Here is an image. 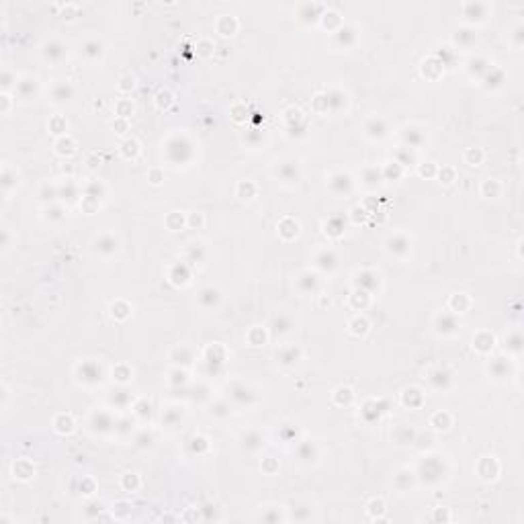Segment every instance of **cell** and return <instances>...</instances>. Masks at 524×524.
I'll return each instance as SVG.
<instances>
[{
	"label": "cell",
	"instance_id": "9c48e42d",
	"mask_svg": "<svg viewBox=\"0 0 524 524\" xmlns=\"http://www.w3.org/2000/svg\"><path fill=\"white\" fill-rule=\"evenodd\" d=\"M219 299H221V293H219V289H215V287H205L199 293V303L207 309L215 307V305L219 303Z\"/></svg>",
	"mask_w": 524,
	"mask_h": 524
},
{
	"label": "cell",
	"instance_id": "74e56055",
	"mask_svg": "<svg viewBox=\"0 0 524 524\" xmlns=\"http://www.w3.org/2000/svg\"><path fill=\"white\" fill-rule=\"evenodd\" d=\"M113 318H117V320H125L127 315H129V311H131V307L129 305H127L125 301H117V303H113Z\"/></svg>",
	"mask_w": 524,
	"mask_h": 524
},
{
	"label": "cell",
	"instance_id": "f1b7e54d",
	"mask_svg": "<svg viewBox=\"0 0 524 524\" xmlns=\"http://www.w3.org/2000/svg\"><path fill=\"white\" fill-rule=\"evenodd\" d=\"M74 147H76V144H74V140L72 137H60V140L55 142V152L57 154H62V156H70V154H74Z\"/></svg>",
	"mask_w": 524,
	"mask_h": 524
},
{
	"label": "cell",
	"instance_id": "91938a15",
	"mask_svg": "<svg viewBox=\"0 0 524 524\" xmlns=\"http://www.w3.org/2000/svg\"><path fill=\"white\" fill-rule=\"evenodd\" d=\"M440 179H442L444 184L452 182L454 181V170H452V168H444V170H440Z\"/></svg>",
	"mask_w": 524,
	"mask_h": 524
},
{
	"label": "cell",
	"instance_id": "277c9868",
	"mask_svg": "<svg viewBox=\"0 0 524 524\" xmlns=\"http://www.w3.org/2000/svg\"><path fill=\"white\" fill-rule=\"evenodd\" d=\"M78 373H80V379L84 383H96V381H101V367H98L96 362H82L80 367H78Z\"/></svg>",
	"mask_w": 524,
	"mask_h": 524
},
{
	"label": "cell",
	"instance_id": "cb8c5ba5",
	"mask_svg": "<svg viewBox=\"0 0 524 524\" xmlns=\"http://www.w3.org/2000/svg\"><path fill=\"white\" fill-rule=\"evenodd\" d=\"M54 426H55L57 432L70 434V432L74 430V420H72V416H68V414H62V416H57V418H55Z\"/></svg>",
	"mask_w": 524,
	"mask_h": 524
},
{
	"label": "cell",
	"instance_id": "6da1fadb",
	"mask_svg": "<svg viewBox=\"0 0 524 524\" xmlns=\"http://www.w3.org/2000/svg\"><path fill=\"white\" fill-rule=\"evenodd\" d=\"M387 250L393 256L403 258V256L410 252V240L405 238L403 234H393V235H389V240H387Z\"/></svg>",
	"mask_w": 524,
	"mask_h": 524
},
{
	"label": "cell",
	"instance_id": "83f0119b",
	"mask_svg": "<svg viewBox=\"0 0 524 524\" xmlns=\"http://www.w3.org/2000/svg\"><path fill=\"white\" fill-rule=\"evenodd\" d=\"M293 328V324L291 320L287 318V315H274L272 318V332L274 334H285V332H289Z\"/></svg>",
	"mask_w": 524,
	"mask_h": 524
},
{
	"label": "cell",
	"instance_id": "8992f818",
	"mask_svg": "<svg viewBox=\"0 0 524 524\" xmlns=\"http://www.w3.org/2000/svg\"><path fill=\"white\" fill-rule=\"evenodd\" d=\"M117 250H119V240H117L113 234H103L101 238L96 240V252H101V254H113Z\"/></svg>",
	"mask_w": 524,
	"mask_h": 524
},
{
	"label": "cell",
	"instance_id": "e0dca14e",
	"mask_svg": "<svg viewBox=\"0 0 524 524\" xmlns=\"http://www.w3.org/2000/svg\"><path fill=\"white\" fill-rule=\"evenodd\" d=\"M381 181H385L381 168L371 166V168H364L362 170V184L364 186H377V184H381Z\"/></svg>",
	"mask_w": 524,
	"mask_h": 524
},
{
	"label": "cell",
	"instance_id": "d590c367",
	"mask_svg": "<svg viewBox=\"0 0 524 524\" xmlns=\"http://www.w3.org/2000/svg\"><path fill=\"white\" fill-rule=\"evenodd\" d=\"M238 195L242 197V199H252V197L256 195V184L252 181H244L238 184Z\"/></svg>",
	"mask_w": 524,
	"mask_h": 524
},
{
	"label": "cell",
	"instance_id": "f546056e",
	"mask_svg": "<svg viewBox=\"0 0 524 524\" xmlns=\"http://www.w3.org/2000/svg\"><path fill=\"white\" fill-rule=\"evenodd\" d=\"M449 305H451V309L454 313H463V311H467V307H469V297L467 295H452Z\"/></svg>",
	"mask_w": 524,
	"mask_h": 524
},
{
	"label": "cell",
	"instance_id": "4fadbf2b",
	"mask_svg": "<svg viewBox=\"0 0 524 524\" xmlns=\"http://www.w3.org/2000/svg\"><path fill=\"white\" fill-rule=\"evenodd\" d=\"M297 457H299L303 463H313L315 459H318V447H315L311 440H305V442L299 444Z\"/></svg>",
	"mask_w": 524,
	"mask_h": 524
},
{
	"label": "cell",
	"instance_id": "c3c4849f",
	"mask_svg": "<svg viewBox=\"0 0 524 524\" xmlns=\"http://www.w3.org/2000/svg\"><path fill=\"white\" fill-rule=\"evenodd\" d=\"M328 96L325 94H318L313 98V111H318V113H325L328 111Z\"/></svg>",
	"mask_w": 524,
	"mask_h": 524
},
{
	"label": "cell",
	"instance_id": "8d00e7d4",
	"mask_svg": "<svg viewBox=\"0 0 524 524\" xmlns=\"http://www.w3.org/2000/svg\"><path fill=\"white\" fill-rule=\"evenodd\" d=\"M121 154H123L125 158H135L137 154H140V144H137L135 140H127V142H123V145H121Z\"/></svg>",
	"mask_w": 524,
	"mask_h": 524
},
{
	"label": "cell",
	"instance_id": "680465c9",
	"mask_svg": "<svg viewBox=\"0 0 524 524\" xmlns=\"http://www.w3.org/2000/svg\"><path fill=\"white\" fill-rule=\"evenodd\" d=\"M45 213H47V215H45L47 219H55V221H57V219H62V217H64V211L60 209V207H52V209H47Z\"/></svg>",
	"mask_w": 524,
	"mask_h": 524
},
{
	"label": "cell",
	"instance_id": "ffe728a7",
	"mask_svg": "<svg viewBox=\"0 0 524 524\" xmlns=\"http://www.w3.org/2000/svg\"><path fill=\"white\" fill-rule=\"evenodd\" d=\"M232 399H235V401H240V403H250V401H254L256 399V395H252V391L246 387V385H242V383H238V385H234L232 387Z\"/></svg>",
	"mask_w": 524,
	"mask_h": 524
},
{
	"label": "cell",
	"instance_id": "9a60e30c",
	"mask_svg": "<svg viewBox=\"0 0 524 524\" xmlns=\"http://www.w3.org/2000/svg\"><path fill=\"white\" fill-rule=\"evenodd\" d=\"M297 285H299V289L303 293H311L318 289V285H320V279H318V274H313L309 271H305L299 279H297Z\"/></svg>",
	"mask_w": 524,
	"mask_h": 524
},
{
	"label": "cell",
	"instance_id": "7dc6e473",
	"mask_svg": "<svg viewBox=\"0 0 524 524\" xmlns=\"http://www.w3.org/2000/svg\"><path fill=\"white\" fill-rule=\"evenodd\" d=\"M156 105L160 107V108H168L172 105V94L168 92V90H160L156 94Z\"/></svg>",
	"mask_w": 524,
	"mask_h": 524
},
{
	"label": "cell",
	"instance_id": "816d5d0a",
	"mask_svg": "<svg viewBox=\"0 0 524 524\" xmlns=\"http://www.w3.org/2000/svg\"><path fill=\"white\" fill-rule=\"evenodd\" d=\"M133 86H135V78H133V76H123L121 80H119V90H121V92H129V90H133Z\"/></svg>",
	"mask_w": 524,
	"mask_h": 524
},
{
	"label": "cell",
	"instance_id": "1f68e13d",
	"mask_svg": "<svg viewBox=\"0 0 524 524\" xmlns=\"http://www.w3.org/2000/svg\"><path fill=\"white\" fill-rule=\"evenodd\" d=\"M430 426H434L436 430H447L451 426V416L447 412H438V414H434L432 420H430Z\"/></svg>",
	"mask_w": 524,
	"mask_h": 524
},
{
	"label": "cell",
	"instance_id": "f6af8a7d",
	"mask_svg": "<svg viewBox=\"0 0 524 524\" xmlns=\"http://www.w3.org/2000/svg\"><path fill=\"white\" fill-rule=\"evenodd\" d=\"M465 160H467L471 166H479V162L483 160V152L479 150V147H471V150H467V154H465Z\"/></svg>",
	"mask_w": 524,
	"mask_h": 524
},
{
	"label": "cell",
	"instance_id": "ee69618b",
	"mask_svg": "<svg viewBox=\"0 0 524 524\" xmlns=\"http://www.w3.org/2000/svg\"><path fill=\"white\" fill-rule=\"evenodd\" d=\"M55 197H60V191H57L55 186L43 184V186H41V191H39V199H43V201H54Z\"/></svg>",
	"mask_w": 524,
	"mask_h": 524
},
{
	"label": "cell",
	"instance_id": "ba28073f",
	"mask_svg": "<svg viewBox=\"0 0 524 524\" xmlns=\"http://www.w3.org/2000/svg\"><path fill=\"white\" fill-rule=\"evenodd\" d=\"M74 96V88L70 82H57L52 88V101L54 103H66Z\"/></svg>",
	"mask_w": 524,
	"mask_h": 524
},
{
	"label": "cell",
	"instance_id": "484cf974",
	"mask_svg": "<svg viewBox=\"0 0 524 524\" xmlns=\"http://www.w3.org/2000/svg\"><path fill=\"white\" fill-rule=\"evenodd\" d=\"M325 96H328V107L332 111H338L340 107H346V94L342 90H330Z\"/></svg>",
	"mask_w": 524,
	"mask_h": 524
},
{
	"label": "cell",
	"instance_id": "4dcf8cb0",
	"mask_svg": "<svg viewBox=\"0 0 524 524\" xmlns=\"http://www.w3.org/2000/svg\"><path fill=\"white\" fill-rule=\"evenodd\" d=\"M131 512H133V506H131L129 502H117L115 506H113V516H115V518H119V520L129 518V516H131Z\"/></svg>",
	"mask_w": 524,
	"mask_h": 524
},
{
	"label": "cell",
	"instance_id": "5bb4252c",
	"mask_svg": "<svg viewBox=\"0 0 524 524\" xmlns=\"http://www.w3.org/2000/svg\"><path fill=\"white\" fill-rule=\"evenodd\" d=\"M299 348L297 346H283V348L276 352V359H279L281 364H295L299 361Z\"/></svg>",
	"mask_w": 524,
	"mask_h": 524
},
{
	"label": "cell",
	"instance_id": "52a82bcc",
	"mask_svg": "<svg viewBox=\"0 0 524 524\" xmlns=\"http://www.w3.org/2000/svg\"><path fill=\"white\" fill-rule=\"evenodd\" d=\"M66 55V47L60 41H47L43 45V57L47 62H60Z\"/></svg>",
	"mask_w": 524,
	"mask_h": 524
},
{
	"label": "cell",
	"instance_id": "7402d4cb",
	"mask_svg": "<svg viewBox=\"0 0 524 524\" xmlns=\"http://www.w3.org/2000/svg\"><path fill=\"white\" fill-rule=\"evenodd\" d=\"M235 29H238V23H235V18L234 17H221L219 18V23H217V31H219L221 35H234L235 33Z\"/></svg>",
	"mask_w": 524,
	"mask_h": 524
},
{
	"label": "cell",
	"instance_id": "d4e9b609",
	"mask_svg": "<svg viewBox=\"0 0 524 524\" xmlns=\"http://www.w3.org/2000/svg\"><path fill=\"white\" fill-rule=\"evenodd\" d=\"M430 383H432V387L444 389V387H447V385L451 383V375H449L447 371L438 369V371H434V373L430 375Z\"/></svg>",
	"mask_w": 524,
	"mask_h": 524
},
{
	"label": "cell",
	"instance_id": "94428289",
	"mask_svg": "<svg viewBox=\"0 0 524 524\" xmlns=\"http://www.w3.org/2000/svg\"><path fill=\"white\" fill-rule=\"evenodd\" d=\"M135 442L140 444V447H150V444H152V436H150V434H147V432H142L140 436L135 438Z\"/></svg>",
	"mask_w": 524,
	"mask_h": 524
},
{
	"label": "cell",
	"instance_id": "6f0895ef",
	"mask_svg": "<svg viewBox=\"0 0 524 524\" xmlns=\"http://www.w3.org/2000/svg\"><path fill=\"white\" fill-rule=\"evenodd\" d=\"M420 174H422V176H434V174H436V166H434L432 162L422 164V166H420Z\"/></svg>",
	"mask_w": 524,
	"mask_h": 524
},
{
	"label": "cell",
	"instance_id": "603a6c76",
	"mask_svg": "<svg viewBox=\"0 0 524 524\" xmlns=\"http://www.w3.org/2000/svg\"><path fill=\"white\" fill-rule=\"evenodd\" d=\"M13 473H15V477L18 479H29L33 475V465L29 463V461H17L15 463V467H13Z\"/></svg>",
	"mask_w": 524,
	"mask_h": 524
},
{
	"label": "cell",
	"instance_id": "f35d334b",
	"mask_svg": "<svg viewBox=\"0 0 524 524\" xmlns=\"http://www.w3.org/2000/svg\"><path fill=\"white\" fill-rule=\"evenodd\" d=\"M352 398H354V395H352V391H350L348 387H338V389H336V393H334L336 403H340V405H342V403L348 405V403L352 401Z\"/></svg>",
	"mask_w": 524,
	"mask_h": 524
},
{
	"label": "cell",
	"instance_id": "44dd1931",
	"mask_svg": "<svg viewBox=\"0 0 524 524\" xmlns=\"http://www.w3.org/2000/svg\"><path fill=\"white\" fill-rule=\"evenodd\" d=\"M473 346H475L479 352H488L493 348V336L488 332H479L475 338H473Z\"/></svg>",
	"mask_w": 524,
	"mask_h": 524
},
{
	"label": "cell",
	"instance_id": "03108f58",
	"mask_svg": "<svg viewBox=\"0 0 524 524\" xmlns=\"http://www.w3.org/2000/svg\"><path fill=\"white\" fill-rule=\"evenodd\" d=\"M436 520H451V516L447 514V510L438 508V510H436Z\"/></svg>",
	"mask_w": 524,
	"mask_h": 524
},
{
	"label": "cell",
	"instance_id": "d6986e66",
	"mask_svg": "<svg viewBox=\"0 0 524 524\" xmlns=\"http://www.w3.org/2000/svg\"><path fill=\"white\" fill-rule=\"evenodd\" d=\"M315 266H318V269H322V271H332V269H336V256H334V252H330V250L320 252L318 256H315Z\"/></svg>",
	"mask_w": 524,
	"mask_h": 524
},
{
	"label": "cell",
	"instance_id": "60d3db41",
	"mask_svg": "<svg viewBox=\"0 0 524 524\" xmlns=\"http://www.w3.org/2000/svg\"><path fill=\"white\" fill-rule=\"evenodd\" d=\"M381 170H383V179H391V176L393 179H399L401 176V166L398 162H389L385 168H381Z\"/></svg>",
	"mask_w": 524,
	"mask_h": 524
},
{
	"label": "cell",
	"instance_id": "6125c7cd",
	"mask_svg": "<svg viewBox=\"0 0 524 524\" xmlns=\"http://www.w3.org/2000/svg\"><path fill=\"white\" fill-rule=\"evenodd\" d=\"M11 84H13V74L8 70H4L2 72V88L6 90V88H11Z\"/></svg>",
	"mask_w": 524,
	"mask_h": 524
},
{
	"label": "cell",
	"instance_id": "9f6ffc18",
	"mask_svg": "<svg viewBox=\"0 0 524 524\" xmlns=\"http://www.w3.org/2000/svg\"><path fill=\"white\" fill-rule=\"evenodd\" d=\"M491 369H493V373L498 375V377H504V375H506V371H508V367H506V362H504V359H498L496 362L491 364Z\"/></svg>",
	"mask_w": 524,
	"mask_h": 524
},
{
	"label": "cell",
	"instance_id": "f5cc1de1",
	"mask_svg": "<svg viewBox=\"0 0 524 524\" xmlns=\"http://www.w3.org/2000/svg\"><path fill=\"white\" fill-rule=\"evenodd\" d=\"M133 113V105L129 101H121L119 105H117V115H121V117H129Z\"/></svg>",
	"mask_w": 524,
	"mask_h": 524
},
{
	"label": "cell",
	"instance_id": "4316f807",
	"mask_svg": "<svg viewBox=\"0 0 524 524\" xmlns=\"http://www.w3.org/2000/svg\"><path fill=\"white\" fill-rule=\"evenodd\" d=\"M242 440H244V449H248V451H256V449L262 447V436L258 432H254V430L246 432Z\"/></svg>",
	"mask_w": 524,
	"mask_h": 524
},
{
	"label": "cell",
	"instance_id": "be15d7a7",
	"mask_svg": "<svg viewBox=\"0 0 524 524\" xmlns=\"http://www.w3.org/2000/svg\"><path fill=\"white\" fill-rule=\"evenodd\" d=\"M162 181H164V176H162L160 170H152V172H150V182H152V184H160Z\"/></svg>",
	"mask_w": 524,
	"mask_h": 524
},
{
	"label": "cell",
	"instance_id": "db71d44e",
	"mask_svg": "<svg viewBox=\"0 0 524 524\" xmlns=\"http://www.w3.org/2000/svg\"><path fill=\"white\" fill-rule=\"evenodd\" d=\"M135 412H137V416H142V418H145V416H150L152 414V405L147 403L145 399H142L140 403L135 405Z\"/></svg>",
	"mask_w": 524,
	"mask_h": 524
},
{
	"label": "cell",
	"instance_id": "7c38bea8",
	"mask_svg": "<svg viewBox=\"0 0 524 524\" xmlns=\"http://www.w3.org/2000/svg\"><path fill=\"white\" fill-rule=\"evenodd\" d=\"M279 234L283 235L285 240H293V238H297V234H299V223L291 219V217H285V219L279 223Z\"/></svg>",
	"mask_w": 524,
	"mask_h": 524
},
{
	"label": "cell",
	"instance_id": "30bf717a",
	"mask_svg": "<svg viewBox=\"0 0 524 524\" xmlns=\"http://www.w3.org/2000/svg\"><path fill=\"white\" fill-rule=\"evenodd\" d=\"M276 176H281V181H285V182H297L299 181V168L293 162H285L276 168Z\"/></svg>",
	"mask_w": 524,
	"mask_h": 524
},
{
	"label": "cell",
	"instance_id": "ab89813d",
	"mask_svg": "<svg viewBox=\"0 0 524 524\" xmlns=\"http://www.w3.org/2000/svg\"><path fill=\"white\" fill-rule=\"evenodd\" d=\"M15 184H17V174L13 176L11 168H4V170H2V189H4V193L6 195L11 193V189H13Z\"/></svg>",
	"mask_w": 524,
	"mask_h": 524
},
{
	"label": "cell",
	"instance_id": "681fc988",
	"mask_svg": "<svg viewBox=\"0 0 524 524\" xmlns=\"http://www.w3.org/2000/svg\"><path fill=\"white\" fill-rule=\"evenodd\" d=\"M176 359H182V361H181L182 364H189V362H191V350H189V348H184V346L176 348L174 354H172V361H176Z\"/></svg>",
	"mask_w": 524,
	"mask_h": 524
},
{
	"label": "cell",
	"instance_id": "7a4b0ae2",
	"mask_svg": "<svg viewBox=\"0 0 524 524\" xmlns=\"http://www.w3.org/2000/svg\"><path fill=\"white\" fill-rule=\"evenodd\" d=\"M461 328L459 325V322H457V318H454V315H451V313H440V315H436V330L440 332V334H454Z\"/></svg>",
	"mask_w": 524,
	"mask_h": 524
},
{
	"label": "cell",
	"instance_id": "836d02e7",
	"mask_svg": "<svg viewBox=\"0 0 524 524\" xmlns=\"http://www.w3.org/2000/svg\"><path fill=\"white\" fill-rule=\"evenodd\" d=\"M367 510H369V516H371V518L381 520V518H383V514H385V502H383V500H371Z\"/></svg>",
	"mask_w": 524,
	"mask_h": 524
},
{
	"label": "cell",
	"instance_id": "7bdbcfd3",
	"mask_svg": "<svg viewBox=\"0 0 524 524\" xmlns=\"http://www.w3.org/2000/svg\"><path fill=\"white\" fill-rule=\"evenodd\" d=\"M113 377H115L117 381H121V383L129 381V379H131V369L127 367V364H119L117 369H113Z\"/></svg>",
	"mask_w": 524,
	"mask_h": 524
},
{
	"label": "cell",
	"instance_id": "3957f363",
	"mask_svg": "<svg viewBox=\"0 0 524 524\" xmlns=\"http://www.w3.org/2000/svg\"><path fill=\"white\" fill-rule=\"evenodd\" d=\"M330 189L334 193H338V195L348 193L352 189V179L348 174H344V172H336V174L330 176Z\"/></svg>",
	"mask_w": 524,
	"mask_h": 524
},
{
	"label": "cell",
	"instance_id": "bcb514c9",
	"mask_svg": "<svg viewBox=\"0 0 524 524\" xmlns=\"http://www.w3.org/2000/svg\"><path fill=\"white\" fill-rule=\"evenodd\" d=\"M481 191H483V195H486V197H498L500 195V182L489 179V181L483 182V189Z\"/></svg>",
	"mask_w": 524,
	"mask_h": 524
},
{
	"label": "cell",
	"instance_id": "8fae6325",
	"mask_svg": "<svg viewBox=\"0 0 524 524\" xmlns=\"http://www.w3.org/2000/svg\"><path fill=\"white\" fill-rule=\"evenodd\" d=\"M401 137H403L405 147H412V150H416V147H420L424 144V135H422V131L416 129V127H405Z\"/></svg>",
	"mask_w": 524,
	"mask_h": 524
},
{
	"label": "cell",
	"instance_id": "2e32d148",
	"mask_svg": "<svg viewBox=\"0 0 524 524\" xmlns=\"http://www.w3.org/2000/svg\"><path fill=\"white\" fill-rule=\"evenodd\" d=\"M17 92L21 94L23 98H31V96H35V92H37V80L33 76H25L21 82L17 84Z\"/></svg>",
	"mask_w": 524,
	"mask_h": 524
},
{
	"label": "cell",
	"instance_id": "b9f144b4",
	"mask_svg": "<svg viewBox=\"0 0 524 524\" xmlns=\"http://www.w3.org/2000/svg\"><path fill=\"white\" fill-rule=\"evenodd\" d=\"M121 483L127 491H137V488H140V477H137L135 473H127V475H123Z\"/></svg>",
	"mask_w": 524,
	"mask_h": 524
},
{
	"label": "cell",
	"instance_id": "e7e4bbea",
	"mask_svg": "<svg viewBox=\"0 0 524 524\" xmlns=\"http://www.w3.org/2000/svg\"><path fill=\"white\" fill-rule=\"evenodd\" d=\"M211 52H213V45H211L209 41H203V43L199 45V54H201V55H209Z\"/></svg>",
	"mask_w": 524,
	"mask_h": 524
},
{
	"label": "cell",
	"instance_id": "e575fe53",
	"mask_svg": "<svg viewBox=\"0 0 524 524\" xmlns=\"http://www.w3.org/2000/svg\"><path fill=\"white\" fill-rule=\"evenodd\" d=\"M350 332H352V334H357V336H364V334L369 332V322L359 315V318H354V320L350 322Z\"/></svg>",
	"mask_w": 524,
	"mask_h": 524
},
{
	"label": "cell",
	"instance_id": "5b68a950",
	"mask_svg": "<svg viewBox=\"0 0 524 524\" xmlns=\"http://www.w3.org/2000/svg\"><path fill=\"white\" fill-rule=\"evenodd\" d=\"M364 131H367V135L373 137V140H381V137L387 135V125H385V121L379 119V117H371L367 125H364Z\"/></svg>",
	"mask_w": 524,
	"mask_h": 524
},
{
	"label": "cell",
	"instance_id": "ac0fdd59",
	"mask_svg": "<svg viewBox=\"0 0 524 524\" xmlns=\"http://www.w3.org/2000/svg\"><path fill=\"white\" fill-rule=\"evenodd\" d=\"M82 55L88 57V60H98L103 55V43L96 41V39H90L82 45Z\"/></svg>",
	"mask_w": 524,
	"mask_h": 524
},
{
	"label": "cell",
	"instance_id": "d6a6232c",
	"mask_svg": "<svg viewBox=\"0 0 524 524\" xmlns=\"http://www.w3.org/2000/svg\"><path fill=\"white\" fill-rule=\"evenodd\" d=\"M395 162H398L399 166H410V164L416 162L412 147H401V150H398V154H395Z\"/></svg>",
	"mask_w": 524,
	"mask_h": 524
},
{
	"label": "cell",
	"instance_id": "003e7915",
	"mask_svg": "<svg viewBox=\"0 0 524 524\" xmlns=\"http://www.w3.org/2000/svg\"><path fill=\"white\" fill-rule=\"evenodd\" d=\"M0 98H2V103H4V105H2V113H6V111H8V105H11V98H8L6 94H2Z\"/></svg>",
	"mask_w": 524,
	"mask_h": 524
},
{
	"label": "cell",
	"instance_id": "f907efd6",
	"mask_svg": "<svg viewBox=\"0 0 524 524\" xmlns=\"http://www.w3.org/2000/svg\"><path fill=\"white\" fill-rule=\"evenodd\" d=\"M506 346L514 352H520L522 348V340H520V334H512L510 338H506Z\"/></svg>",
	"mask_w": 524,
	"mask_h": 524
},
{
	"label": "cell",
	"instance_id": "11a10c76",
	"mask_svg": "<svg viewBox=\"0 0 524 524\" xmlns=\"http://www.w3.org/2000/svg\"><path fill=\"white\" fill-rule=\"evenodd\" d=\"M49 127H52V131H54V133L60 135V133L66 131V119H62V117H55V119L49 123Z\"/></svg>",
	"mask_w": 524,
	"mask_h": 524
}]
</instances>
